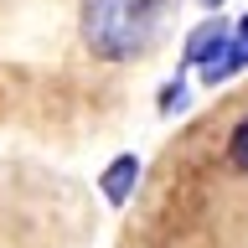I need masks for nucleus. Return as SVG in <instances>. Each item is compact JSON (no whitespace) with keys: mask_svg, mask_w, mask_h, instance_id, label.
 <instances>
[{"mask_svg":"<svg viewBox=\"0 0 248 248\" xmlns=\"http://www.w3.org/2000/svg\"><path fill=\"white\" fill-rule=\"evenodd\" d=\"M135 186H140V155H114L104 166V176H98V197L108 207H129Z\"/></svg>","mask_w":248,"mask_h":248,"instance_id":"obj_3","label":"nucleus"},{"mask_svg":"<svg viewBox=\"0 0 248 248\" xmlns=\"http://www.w3.org/2000/svg\"><path fill=\"white\" fill-rule=\"evenodd\" d=\"M248 67V16H238L232 21V42H228V62H222V78L243 73Z\"/></svg>","mask_w":248,"mask_h":248,"instance_id":"obj_5","label":"nucleus"},{"mask_svg":"<svg viewBox=\"0 0 248 248\" xmlns=\"http://www.w3.org/2000/svg\"><path fill=\"white\" fill-rule=\"evenodd\" d=\"M176 0H83L78 11V31L88 57L98 62H135L145 57L170 21Z\"/></svg>","mask_w":248,"mask_h":248,"instance_id":"obj_1","label":"nucleus"},{"mask_svg":"<svg viewBox=\"0 0 248 248\" xmlns=\"http://www.w3.org/2000/svg\"><path fill=\"white\" fill-rule=\"evenodd\" d=\"M191 5H202V11H222L228 0H191Z\"/></svg>","mask_w":248,"mask_h":248,"instance_id":"obj_7","label":"nucleus"},{"mask_svg":"<svg viewBox=\"0 0 248 248\" xmlns=\"http://www.w3.org/2000/svg\"><path fill=\"white\" fill-rule=\"evenodd\" d=\"M155 108H160L166 119H176V114H186V108H191V73H186V67H176V73L160 83V93H155Z\"/></svg>","mask_w":248,"mask_h":248,"instance_id":"obj_4","label":"nucleus"},{"mask_svg":"<svg viewBox=\"0 0 248 248\" xmlns=\"http://www.w3.org/2000/svg\"><path fill=\"white\" fill-rule=\"evenodd\" d=\"M228 166L238 176H248V114L232 124V135H228Z\"/></svg>","mask_w":248,"mask_h":248,"instance_id":"obj_6","label":"nucleus"},{"mask_svg":"<svg viewBox=\"0 0 248 248\" xmlns=\"http://www.w3.org/2000/svg\"><path fill=\"white\" fill-rule=\"evenodd\" d=\"M228 42H232V21H222L217 11H207V21H197V26L186 31V42H181V67L197 78L202 88H217V83H228V78H222Z\"/></svg>","mask_w":248,"mask_h":248,"instance_id":"obj_2","label":"nucleus"}]
</instances>
